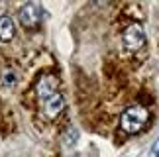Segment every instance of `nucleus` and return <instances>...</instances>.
I'll return each mask as SVG.
<instances>
[{"label":"nucleus","mask_w":159,"mask_h":157,"mask_svg":"<svg viewBox=\"0 0 159 157\" xmlns=\"http://www.w3.org/2000/svg\"><path fill=\"white\" fill-rule=\"evenodd\" d=\"M149 112L143 106H130L126 108L124 114L120 118V126L126 134H138L139 130H143V126L148 124Z\"/></svg>","instance_id":"f257e3e1"},{"label":"nucleus","mask_w":159,"mask_h":157,"mask_svg":"<svg viewBox=\"0 0 159 157\" xmlns=\"http://www.w3.org/2000/svg\"><path fill=\"white\" fill-rule=\"evenodd\" d=\"M57 92H59V78L55 75H41L38 78V83H35V94H38V98L41 102L47 100L53 94H57Z\"/></svg>","instance_id":"f03ea898"},{"label":"nucleus","mask_w":159,"mask_h":157,"mask_svg":"<svg viewBox=\"0 0 159 157\" xmlns=\"http://www.w3.org/2000/svg\"><path fill=\"white\" fill-rule=\"evenodd\" d=\"M20 22L24 28L35 29L41 24V10L35 2H28L20 8Z\"/></svg>","instance_id":"7ed1b4c3"},{"label":"nucleus","mask_w":159,"mask_h":157,"mask_svg":"<svg viewBox=\"0 0 159 157\" xmlns=\"http://www.w3.org/2000/svg\"><path fill=\"white\" fill-rule=\"evenodd\" d=\"M122 38H124L126 47L132 49V51L143 47V43H145V32H143V28L139 26V24H130V26L124 29Z\"/></svg>","instance_id":"20e7f679"},{"label":"nucleus","mask_w":159,"mask_h":157,"mask_svg":"<svg viewBox=\"0 0 159 157\" xmlns=\"http://www.w3.org/2000/svg\"><path fill=\"white\" fill-rule=\"evenodd\" d=\"M41 106H43V114L47 118H57L61 112H63V108H65V98H63V94L57 92V94H53L49 96L47 100L41 102Z\"/></svg>","instance_id":"39448f33"},{"label":"nucleus","mask_w":159,"mask_h":157,"mask_svg":"<svg viewBox=\"0 0 159 157\" xmlns=\"http://www.w3.org/2000/svg\"><path fill=\"white\" fill-rule=\"evenodd\" d=\"M16 35V26L10 16H0V39L10 41Z\"/></svg>","instance_id":"423d86ee"},{"label":"nucleus","mask_w":159,"mask_h":157,"mask_svg":"<svg viewBox=\"0 0 159 157\" xmlns=\"http://www.w3.org/2000/svg\"><path fill=\"white\" fill-rule=\"evenodd\" d=\"M2 81H4L6 87H14V84H16V73H14V71H6Z\"/></svg>","instance_id":"0eeeda50"},{"label":"nucleus","mask_w":159,"mask_h":157,"mask_svg":"<svg viewBox=\"0 0 159 157\" xmlns=\"http://www.w3.org/2000/svg\"><path fill=\"white\" fill-rule=\"evenodd\" d=\"M75 141H77V130H75V128H71V130H69V134L65 136V146H73Z\"/></svg>","instance_id":"6e6552de"},{"label":"nucleus","mask_w":159,"mask_h":157,"mask_svg":"<svg viewBox=\"0 0 159 157\" xmlns=\"http://www.w3.org/2000/svg\"><path fill=\"white\" fill-rule=\"evenodd\" d=\"M149 157H159V137L153 141V146L149 147Z\"/></svg>","instance_id":"1a4fd4ad"}]
</instances>
